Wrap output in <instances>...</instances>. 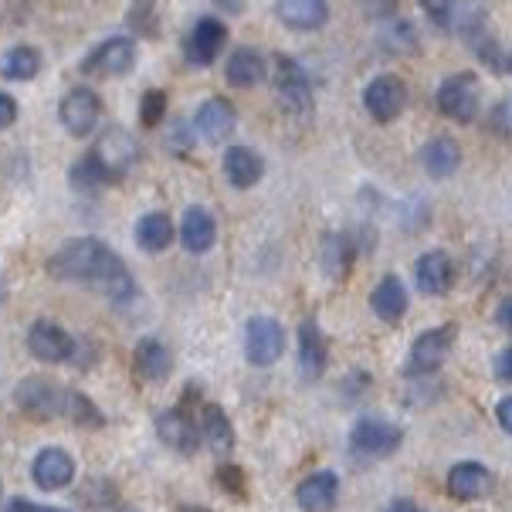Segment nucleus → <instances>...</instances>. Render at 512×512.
<instances>
[{"label":"nucleus","instance_id":"f257e3e1","mask_svg":"<svg viewBox=\"0 0 512 512\" xmlns=\"http://www.w3.org/2000/svg\"><path fill=\"white\" fill-rule=\"evenodd\" d=\"M48 275L55 282H85L102 289L112 302L136 299V279L123 258L99 238H75L48 258Z\"/></svg>","mask_w":512,"mask_h":512},{"label":"nucleus","instance_id":"f03ea898","mask_svg":"<svg viewBox=\"0 0 512 512\" xmlns=\"http://www.w3.org/2000/svg\"><path fill=\"white\" fill-rule=\"evenodd\" d=\"M438 112L451 123H472L482 106V82L472 72H455L435 92Z\"/></svg>","mask_w":512,"mask_h":512},{"label":"nucleus","instance_id":"7ed1b4c3","mask_svg":"<svg viewBox=\"0 0 512 512\" xmlns=\"http://www.w3.org/2000/svg\"><path fill=\"white\" fill-rule=\"evenodd\" d=\"M455 340H458V326L455 323L424 329L418 340L411 343V350H407L404 373H407V377H428V373H435L441 363L448 360Z\"/></svg>","mask_w":512,"mask_h":512},{"label":"nucleus","instance_id":"20e7f679","mask_svg":"<svg viewBox=\"0 0 512 512\" xmlns=\"http://www.w3.org/2000/svg\"><path fill=\"white\" fill-rule=\"evenodd\" d=\"M14 404L34 421H55V418H62L65 387H58L55 380H48V377H24L21 384L14 387Z\"/></svg>","mask_w":512,"mask_h":512},{"label":"nucleus","instance_id":"39448f33","mask_svg":"<svg viewBox=\"0 0 512 512\" xmlns=\"http://www.w3.org/2000/svg\"><path fill=\"white\" fill-rule=\"evenodd\" d=\"M401 445H404V428H397L394 421H384V418H373V414H367V418H360L350 428V451L353 455L384 458V455H394Z\"/></svg>","mask_w":512,"mask_h":512},{"label":"nucleus","instance_id":"423d86ee","mask_svg":"<svg viewBox=\"0 0 512 512\" xmlns=\"http://www.w3.org/2000/svg\"><path fill=\"white\" fill-rule=\"evenodd\" d=\"M136 68V41L126 34L106 38L102 45H95L89 55L82 58L85 75H102V78H123Z\"/></svg>","mask_w":512,"mask_h":512},{"label":"nucleus","instance_id":"0eeeda50","mask_svg":"<svg viewBox=\"0 0 512 512\" xmlns=\"http://www.w3.org/2000/svg\"><path fill=\"white\" fill-rule=\"evenodd\" d=\"M58 119L75 140H85V136L95 133L102 119V99L99 92H92L89 85H75V89L65 92V99L58 102Z\"/></svg>","mask_w":512,"mask_h":512},{"label":"nucleus","instance_id":"6e6552de","mask_svg":"<svg viewBox=\"0 0 512 512\" xmlns=\"http://www.w3.org/2000/svg\"><path fill=\"white\" fill-rule=\"evenodd\" d=\"M153 428H156V438L167 448L180 451V455H194L197 445H201V428H197V418L190 414L187 397L177 407H167V411L156 414Z\"/></svg>","mask_w":512,"mask_h":512},{"label":"nucleus","instance_id":"1a4fd4ad","mask_svg":"<svg viewBox=\"0 0 512 512\" xmlns=\"http://www.w3.org/2000/svg\"><path fill=\"white\" fill-rule=\"evenodd\" d=\"M285 353V329L272 316H251L245 326V357L251 367H272Z\"/></svg>","mask_w":512,"mask_h":512},{"label":"nucleus","instance_id":"9d476101","mask_svg":"<svg viewBox=\"0 0 512 512\" xmlns=\"http://www.w3.org/2000/svg\"><path fill=\"white\" fill-rule=\"evenodd\" d=\"M224 45H228V24H224L221 17L207 14V17H197L194 28H190V34L184 38V55L190 65L207 68L218 62Z\"/></svg>","mask_w":512,"mask_h":512},{"label":"nucleus","instance_id":"9b49d317","mask_svg":"<svg viewBox=\"0 0 512 512\" xmlns=\"http://www.w3.org/2000/svg\"><path fill=\"white\" fill-rule=\"evenodd\" d=\"M28 350H31V357L41 363H68V360H75L78 343L65 326L55 323V319H38V323L28 329Z\"/></svg>","mask_w":512,"mask_h":512},{"label":"nucleus","instance_id":"f8f14e48","mask_svg":"<svg viewBox=\"0 0 512 512\" xmlns=\"http://www.w3.org/2000/svg\"><path fill=\"white\" fill-rule=\"evenodd\" d=\"M363 109L370 112L373 123H394L407 109V85L397 75H377L363 89Z\"/></svg>","mask_w":512,"mask_h":512},{"label":"nucleus","instance_id":"ddd939ff","mask_svg":"<svg viewBox=\"0 0 512 512\" xmlns=\"http://www.w3.org/2000/svg\"><path fill=\"white\" fill-rule=\"evenodd\" d=\"M272 85H275V92H279V99L292 112H306L312 106L309 75L292 55H275L272 58Z\"/></svg>","mask_w":512,"mask_h":512},{"label":"nucleus","instance_id":"4468645a","mask_svg":"<svg viewBox=\"0 0 512 512\" xmlns=\"http://www.w3.org/2000/svg\"><path fill=\"white\" fill-rule=\"evenodd\" d=\"M448 496L458 499V502H479V499H489L496 492V472L485 468L482 462H458L448 468Z\"/></svg>","mask_w":512,"mask_h":512},{"label":"nucleus","instance_id":"2eb2a0df","mask_svg":"<svg viewBox=\"0 0 512 512\" xmlns=\"http://www.w3.org/2000/svg\"><path fill=\"white\" fill-rule=\"evenodd\" d=\"M194 129L204 136L211 146L228 143L234 133H238V109L231 106L224 95H211L194 116Z\"/></svg>","mask_w":512,"mask_h":512},{"label":"nucleus","instance_id":"dca6fc26","mask_svg":"<svg viewBox=\"0 0 512 512\" xmlns=\"http://www.w3.org/2000/svg\"><path fill=\"white\" fill-rule=\"evenodd\" d=\"M31 479L45 492H62L75 482V458L65 448H41L31 462Z\"/></svg>","mask_w":512,"mask_h":512},{"label":"nucleus","instance_id":"f3484780","mask_svg":"<svg viewBox=\"0 0 512 512\" xmlns=\"http://www.w3.org/2000/svg\"><path fill=\"white\" fill-rule=\"evenodd\" d=\"M92 153L102 160V167L109 170L112 180H119L136 160H140V146H136L133 133H126L123 126H109L106 133L99 136V143H95Z\"/></svg>","mask_w":512,"mask_h":512},{"label":"nucleus","instance_id":"a211bd4d","mask_svg":"<svg viewBox=\"0 0 512 512\" xmlns=\"http://www.w3.org/2000/svg\"><path fill=\"white\" fill-rule=\"evenodd\" d=\"M340 499V475L333 468H319V472L306 475L295 489V502L302 512H329Z\"/></svg>","mask_w":512,"mask_h":512},{"label":"nucleus","instance_id":"6ab92c4d","mask_svg":"<svg viewBox=\"0 0 512 512\" xmlns=\"http://www.w3.org/2000/svg\"><path fill=\"white\" fill-rule=\"evenodd\" d=\"M299 367L306 380H319L329 367V340L312 316L299 323Z\"/></svg>","mask_w":512,"mask_h":512},{"label":"nucleus","instance_id":"aec40b11","mask_svg":"<svg viewBox=\"0 0 512 512\" xmlns=\"http://www.w3.org/2000/svg\"><path fill=\"white\" fill-rule=\"evenodd\" d=\"M418 163L428 177L448 180V177H455L458 167H462V146H458L455 136H431V140L418 150Z\"/></svg>","mask_w":512,"mask_h":512},{"label":"nucleus","instance_id":"412c9836","mask_svg":"<svg viewBox=\"0 0 512 512\" xmlns=\"http://www.w3.org/2000/svg\"><path fill=\"white\" fill-rule=\"evenodd\" d=\"M353 262H357V241L343 231H326L319 241V265H323L326 279H346L353 272Z\"/></svg>","mask_w":512,"mask_h":512},{"label":"nucleus","instance_id":"4be33fe9","mask_svg":"<svg viewBox=\"0 0 512 512\" xmlns=\"http://www.w3.org/2000/svg\"><path fill=\"white\" fill-rule=\"evenodd\" d=\"M133 370H136V377H140L143 384H163V380L170 377V370H173L170 346L163 340H156V336H143V340L136 343V350H133Z\"/></svg>","mask_w":512,"mask_h":512},{"label":"nucleus","instance_id":"5701e85b","mask_svg":"<svg viewBox=\"0 0 512 512\" xmlns=\"http://www.w3.org/2000/svg\"><path fill=\"white\" fill-rule=\"evenodd\" d=\"M414 282L424 295H445L455 282V262H451L448 251H424V255L414 262Z\"/></svg>","mask_w":512,"mask_h":512},{"label":"nucleus","instance_id":"b1692460","mask_svg":"<svg viewBox=\"0 0 512 512\" xmlns=\"http://www.w3.org/2000/svg\"><path fill=\"white\" fill-rule=\"evenodd\" d=\"M221 167L234 190H251L262 184V177H265V160L251 150V146H228Z\"/></svg>","mask_w":512,"mask_h":512},{"label":"nucleus","instance_id":"393cba45","mask_svg":"<svg viewBox=\"0 0 512 512\" xmlns=\"http://www.w3.org/2000/svg\"><path fill=\"white\" fill-rule=\"evenodd\" d=\"M180 245H184L190 255H204L218 245V221L207 207H187L184 221H180Z\"/></svg>","mask_w":512,"mask_h":512},{"label":"nucleus","instance_id":"a878e982","mask_svg":"<svg viewBox=\"0 0 512 512\" xmlns=\"http://www.w3.org/2000/svg\"><path fill=\"white\" fill-rule=\"evenodd\" d=\"M407 306H411V295H407V285L401 282V275H384L370 292V309L377 312L384 323H397V319L407 316Z\"/></svg>","mask_w":512,"mask_h":512},{"label":"nucleus","instance_id":"bb28decb","mask_svg":"<svg viewBox=\"0 0 512 512\" xmlns=\"http://www.w3.org/2000/svg\"><path fill=\"white\" fill-rule=\"evenodd\" d=\"M275 17L285 24L289 31H319L329 21V4L323 0H279L275 4Z\"/></svg>","mask_w":512,"mask_h":512},{"label":"nucleus","instance_id":"cd10ccee","mask_svg":"<svg viewBox=\"0 0 512 512\" xmlns=\"http://www.w3.org/2000/svg\"><path fill=\"white\" fill-rule=\"evenodd\" d=\"M228 82L234 85V89H255V85H262L265 82V75H268V65H265V58H262V51L258 48H234L231 51V58H228Z\"/></svg>","mask_w":512,"mask_h":512},{"label":"nucleus","instance_id":"c85d7f7f","mask_svg":"<svg viewBox=\"0 0 512 512\" xmlns=\"http://www.w3.org/2000/svg\"><path fill=\"white\" fill-rule=\"evenodd\" d=\"M201 438L207 441V448H211L214 455H231L234 445H238V438H234V424H231L228 411H224L221 404H204Z\"/></svg>","mask_w":512,"mask_h":512},{"label":"nucleus","instance_id":"c756f323","mask_svg":"<svg viewBox=\"0 0 512 512\" xmlns=\"http://www.w3.org/2000/svg\"><path fill=\"white\" fill-rule=\"evenodd\" d=\"M136 245L143 251H150V255H160V251H167L173 245V238H177V228H173L170 214L167 211H150L143 214L140 221H136Z\"/></svg>","mask_w":512,"mask_h":512},{"label":"nucleus","instance_id":"7c9ffc66","mask_svg":"<svg viewBox=\"0 0 512 512\" xmlns=\"http://www.w3.org/2000/svg\"><path fill=\"white\" fill-rule=\"evenodd\" d=\"M68 184H72V190H78V194H95V190L109 187L112 177H109V170L102 167L99 156L89 150L72 163V170H68Z\"/></svg>","mask_w":512,"mask_h":512},{"label":"nucleus","instance_id":"2f4dec72","mask_svg":"<svg viewBox=\"0 0 512 512\" xmlns=\"http://www.w3.org/2000/svg\"><path fill=\"white\" fill-rule=\"evenodd\" d=\"M62 418H65V421H72V424H78V428H89V431L106 428V414H102V407L95 404L89 394H82V390H68V387H65Z\"/></svg>","mask_w":512,"mask_h":512},{"label":"nucleus","instance_id":"473e14b6","mask_svg":"<svg viewBox=\"0 0 512 512\" xmlns=\"http://www.w3.org/2000/svg\"><path fill=\"white\" fill-rule=\"evenodd\" d=\"M0 72L4 78H11V82H28L41 72V51L31 48V45H17L4 55V62H0Z\"/></svg>","mask_w":512,"mask_h":512},{"label":"nucleus","instance_id":"72a5a7b5","mask_svg":"<svg viewBox=\"0 0 512 512\" xmlns=\"http://www.w3.org/2000/svg\"><path fill=\"white\" fill-rule=\"evenodd\" d=\"M78 506H89V509H116L119 506V485L109 479H89L82 489L75 492Z\"/></svg>","mask_w":512,"mask_h":512},{"label":"nucleus","instance_id":"f704fd0d","mask_svg":"<svg viewBox=\"0 0 512 512\" xmlns=\"http://www.w3.org/2000/svg\"><path fill=\"white\" fill-rule=\"evenodd\" d=\"M421 11L428 14L441 31H448V34L451 31H462V24H465V17H468V7H462V4H435V0H424Z\"/></svg>","mask_w":512,"mask_h":512},{"label":"nucleus","instance_id":"c9c22d12","mask_svg":"<svg viewBox=\"0 0 512 512\" xmlns=\"http://www.w3.org/2000/svg\"><path fill=\"white\" fill-rule=\"evenodd\" d=\"M167 109H170V95L163 92V89H150V92H143V99H140V123L146 129H156L167 119Z\"/></svg>","mask_w":512,"mask_h":512},{"label":"nucleus","instance_id":"e433bc0d","mask_svg":"<svg viewBox=\"0 0 512 512\" xmlns=\"http://www.w3.org/2000/svg\"><path fill=\"white\" fill-rule=\"evenodd\" d=\"M126 24L136 34H143V38H156V34H160V14H156V4H129Z\"/></svg>","mask_w":512,"mask_h":512},{"label":"nucleus","instance_id":"4c0bfd02","mask_svg":"<svg viewBox=\"0 0 512 512\" xmlns=\"http://www.w3.org/2000/svg\"><path fill=\"white\" fill-rule=\"evenodd\" d=\"M384 41L394 45V51H411L418 45V31H414L411 21H404V17H390V21H384Z\"/></svg>","mask_w":512,"mask_h":512},{"label":"nucleus","instance_id":"58836bf2","mask_svg":"<svg viewBox=\"0 0 512 512\" xmlns=\"http://www.w3.org/2000/svg\"><path fill=\"white\" fill-rule=\"evenodd\" d=\"M214 479H218L221 492H228V496H234V499H245V492H248V479H245V468H241V465H231V462L218 465V472H214Z\"/></svg>","mask_w":512,"mask_h":512},{"label":"nucleus","instance_id":"ea45409f","mask_svg":"<svg viewBox=\"0 0 512 512\" xmlns=\"http://www.w3.org/2000/svg\"><path fill=\"white\" fill-rule=\"evenodd\" d=\"M167 146H170L173 153H180V156L190 153V146H194V129H190L187 119H177V123H173Z\"/></svg>","mask_w":512,"mask_h":512},{"label":"nucleus","instance_id":"a19ab883","mask_svg":"<svg viewBox=\"0 0 512 512\" xmlns=\"http://www.w3.org/2000/svg\"><path fill=\"white\" fill-rule=\"evenodd\" d=\"M489 129H492V133H499L502 140H509V129H512V123H509V99H499L496 106H492Z\"/></svg>","mask_w":512,"mask_h":512},{"label":"nucleus","instance_id":"79ce46f5","mask_svg":"<svg viewBox=\"0 0 512 512\" xmlns=\"http://www.w3.org/2000/svg\"><path fill=\"white\" fill-rule=\"evenodd\" d=\"M0 512H72V509H58V506H41V502H31V499H7L4 506H0Z\"/></svg>","mask_w":512,"mask_h":512},{"label":"nucleus","instance_id":"37998d69","mask_svg":"<svg viewBox=\"0 0 512 512\" xmlns=\"http://www.w3.org/2000/svg\"><path fill=\"white\" fill-rule=\"evenodd\" d=\"M492 377H496L499 384H509L512 380V350L509 346H502L496 357H492Z\"/></svg>","mask_w":512,"mask_h":512},{"label":"nucleus","instance_id":"c03bdc74","mask_svg":"<svg viewBox=\"0 0 512 512\" xmlns=\"http://www.w3.org/2000/svg\"><path fill=\"white\" fill-rule=\"evenodd\" d=\"M14 119H17V99L0 92V133H4L7 126H14Z\"/></svg>","mask_w":512,"mask_h":512},{"label":"nucleus","instance_id":"a18cd8bd","mask_svg":"<svg viewBox=\"0 0 512 512\" xmlns=\"http://www.w3.org/2000/svg\"><path fill=\"white\" fill-rule=\"evenodd\" d=\"M496 421H499V428L509 435V431H512V397L509 394L496 401Z\"/></svg>","mask_w":512,"mask_h":512},{"label":"nucleus","instance_id":"49530a36","mask_svg":"<svg viewBox=\"0 0 512 512\" xmlns=\"http://www.w3.org/2000/svg\"><path fill=\"white\" fill-rule=\"evenodd\" d=\"M384 512H421V506L414 499H404L401 496V499H390Z\"/></svg>","mask_w":512,"mask_h":512},{"label":"nucleus","instance_id":"de8ad7c7","mask_svg":"<svg viewBox=\"0 0 512 512\" xmlns=\"http://www.w3.org/2000/svg\"><path fill=\"white\" fill-rule=\"evenodd\" d=\"M496 323H499V329H509V326H512V302H509V295H506V299L499 302Z\"/></svg>","mask_w":512,"mask_h":512},{"label":"nucleus","instance_id":"09e8293b","mask_svg":"<svg viewBox=\"0 0 512 512\" xmlns=\"http://www.w3.org/2000/svg\"><path fill=\"white\" fill-rule=\"evenodd\" d=\"M7 295H11V292H7V279H4V272H0V306L7 302Z\"/></svg>","mask_w":512,"mask_h":512},{"label":"nucleus","instance_id":"8fccbe9b","mask_svg":"<svg viewBox=\"0 0 512 512\" xmlns=\"http://www.w3.org/2000/svg\"><path fill=\"white\" fill-rule=\"evenodd\" d=\"M180 512H211V509H204V506H184Z\"/></svg>","mask_w":512,"mask_h":512},{"label":"nucleus","instance_id":"3c124183","mask_svg":"<svg viewBox=\"0 0 512 512\" xmlns=\"http://www.w3.org/2000/svg\"><path fill=\"white\" fill-rule=\"evenodd\" d=\"M112 512H140V509H133V506H116Z\"/></svg>","mask_w":512,"mask_h":512},{"label":"nucleus","instance_id":"603ef678","mask_svg":"<svg viewBox=\"0 0 512 512\" xmlns=\"http://www.w3.org/2000/svg\"><path fill=\"white\" fill-rule=\"evenodd\" d=\"M0 506H4V485H0Z\"/></svg>","mask_w":512,"mask_h":512}]
</instances>
